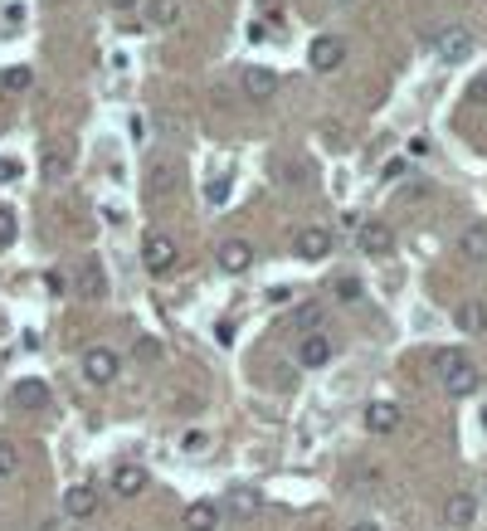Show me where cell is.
I'll use <instances>...</instances> for the list:
<instances>
[{
    "instance_id": "cell-1",
    "label": "cell",
    "mask_w": 487,
    "mask_h": 531,
    "mask_svg": "<svg viewBox=\"0 0 487 531\" xmlns=\"http://www.w3.org/2000/svg\"><path fill=\"white\" fill-rule=\"evenodd\" d=\"M141 263H147V273H171L176 269V239L161 234V229H151L147 239H141Z\"/></svg>"
},
{
    "instance_id": "cell-2",
    "label": "cell",
    "mask_w": 487,
    "mask_h": 531,
    "mask_svg": "<svg viewBox=\"0 0 487 531\" xmlns=\"http://www.w3.org/2000/svg\"><path fill=\"white\" fill-rule=\"evenodd\" d=\"M307 64H312L317 74L341 69V64H347V40H341V34H317V40L307 44Z\"/></svg>"
},
{
    "instance_id": "cell-3",
    "label": "cell",
    "mask_w": 487,
    "mask_h": 531,
    "mask_svg": "<svg viewBox=\"0 0 487 531\" xmlns=\"http://www.w3.org/2000/svg\"><path fill=\"white\" fill-rule=\"evenodd\" d=\"M117 371H122V361H117V352H108V346H88V352H83V380L88 385H113Z\"/></svg>"
},
{
    "instance_id": "cell-4",
    "label": "cell",
    "mask_w": 487,
    "mask_h": 531,
    "mask_svg": "<svg viewBox=\"0 0 487 531\" xmlns=\"http://www.w3.org/2000/svg\"><path fill=\"white\" fill-rule=\"evenodd\" d=\"M356 244H361V253H371V259H385L395 249V229L385 220H361L356 224Z\"/></svg>"
},
{
    "instance_id": "cell-5",
    "label": "cell",
    "mask_w": 487,
    "mask_h": 531,
    "mask_svg": "<svg viewBox=\"0 0 487 531\" xmlns=\"http://www.w3.org/2000/svg\"><path fill=\"white\" fill-rule=\"evenodd\" d=\"M331 229L327 224H307V229H298V239H293V249H298V259H307V263H322L327 253H331Z\"/></svg>"
},
{
    "instance_id": "cell-6",
    "label": "cell",
    "mask_w": 487,
    "mask_h": 531,
    "mask_svg": "<svg viewBox=\"0 0 487 531\" xmlns=\"http://www.w3.org/2000/svg\"><path fill=\"white\" fill-rule=\"evenodd\" d=\"M434 54L444 59V64H463V59L473 54V34L463 30V25H448V30H438V34H434Z\"/></svg>"
},
{
    "instance_id": "cell-7",
    "label": "cell",
    "mask_w": 487,
    "mask_h": 531,
    "mask_svg": "<svg viewBox=\"0 0 487 531\" xmlns=\"http://www.w3.org/2000/svg\"><path fill=\"white\" fill-rule=\"evenodd\" d=\"M239 88H244L248 103H268L273 93H278V74H273V69L248 64V69H239Z\"/></svg>"
},
{
    "instance_id": "cell-8",
    "label": "cell",
    "mask_w": 487,
    "mask_h": 531,
    "mask_svg": "<svg viewBox=\"0 0 487 531\" xmlns=\"http://www.w3.org/2000/svg\"><path fill=\"white\" fill-rule=\"evenodd\" d=\"M98 507H103V498H98V488H93V482H74V488L64 492V512L74 517V522H88Z\"/></svg>"
},
{
    "instance_id": "cell-9",
    "label": "cell",
    "mask_w": 487,
    "mask_h": 531,
    "mask_svg": "<svg viewBox=\"0 0 487 531\" xmlns=\"http://www.w3.org/2000/svg\"><path fill=\"white\" fill-rule=\"evenodd\" d=\"M113 492L117 498H137V492H147V468L141 463H117L113 468Z\"/></svg>"
},
{
    "instance_id": "cell-10",
    "label": "cell",
    "mask_w": 487,
    "mask_h": 531,
    "mask_svg": "<svg viewBox=\"0 0 487 531\" xmlns=\"http://www.w3.org/2000/svg\"><path fill=\"white\" fill-rule=\"evenodd\" d=\"M248 263H254V244H248V239H224L220 244V269L224 273H244Z\"/></svg>"
},
{
    "instance_id": "cell-11",
    "label": "cell",
    "mask_w": 487,
    "mask_h": 531,
    "mask_svg": "<svg viewBox=\"0 0 487 531\" xmlns=\"http://www.w3.org/2000/svg\"><path fill=\"white\" fill-rule=\"evenodd\" d=\"M478 366H473V361H463V366H454V371H444V390L454 395V400H463V395H473L478 390Z\"/></svg>"
},
{
    "instance_id": "cell-12",
    "label": "cell",
    "mask_w": 487,
    "mask_h": 531,
    "mask_svg": "<svg viewBox=\"0 0 487 531\" xmlns=\"http://www.w3.org/2000/svg\"><path fill=\"white\" fill-rule=\"evenodd\" d=\"M365 429L371 434H395L400 429V405H390V400L365 405Z\"/></svg>"
},
{
    "instance_id": "cell-13",
    "label": "cell",
    "mask_w": 487,
    "mask_h": 531,
    "mask_svg": "<svg viewBox=\"0 0 487 531\" xmlns=\"http://www.w3.org/2000/svg\"><path fill=\"white\" fill-rule=\"evenodd\" d=\"M473 517H478V498H473V492H454V498L444 502L448 526H473Z\"/></svg>"
},
{
    "instance_id": "cell-14",
    "label": "cell",
    "mask_w": 487,
    "mask_h": 531,
    "mask_svg": "<svg viewBox=\"0 0 487 531\" xmlns=\"http://www.w3.org/2000/svg\"><path fill=\"white\" fill-rule=\"evenodd\" d=\"M298 361H302L307 371L327 366V361H331V342H327L322 332H307V336H302V346H298Z\"/></svg>"
},
{
    "instance_id": "cell-15",
    "label": "cell",
    "mask_w": 487,
    "mask_h": 531,
    "mask_svg": "<svg viewBox=\"0 0 487 531\" xmlns=\"http://www.w3.org/2000/svg\"><path fill=\"white\" fill-rule=\"evenodd\" d=\"M181 526L185 531H215L220 526V507L215 502H190L185 517H181Z\"/></svg>"
},
{
    "instance_id": "cell-16",
    "label": "cell",
    "mask_w": 487,
    "mask_h": 531,
    "mask_svg": "<svg viewBox=\"0 0 487 531\" xmlns=\"http://www.w3.org/2000/svg\"><path fill=\"white\" fill-rule=\"evenodd\" d=\"M78 288H83V298H93V303H98V298H108V279H103V263H98V259L83 263Z\"/></svg>"
},
{
    "instance_id": "cell-17",
    "label": "cell",
    "mask_w": 487,
    "mask_h": 531,
    "mask_svg": "<svg viewBox=\"0 0 487 531\" xmlns=\"http://www.w3.org/2000/svg\"><path fill=\"white\" fill-rule=\"evenodd\" d=\"M458 249H463V259H473V263H487V224H468V229H463Z\"/></svg>"
},
{
    "instance_id": "cell-18",
    "label": "cell",
    "mask_w": 487,
    "mask_h": 531,
    "mask_svg": "<svg viewBox=\"0 0 487 531\" xmlns=\"http://www.w3.org/2000/svg\"><path fill=\"white\" fill-rule=\"evenodd\" d=\"M224 507H230L234 517H244V522H248V517H258V507H264V498H258L254 488H230V498H224Z\"/></svg>"
},
{
    "instance_id": "cell-19",
    "label": "cell",
    "mask_w": 487,
    "mask_h": 531,
    "mask_svg": "<svg viewBox=\"0 0 487 531\" xmlns=\"http://www.w3.org/2000/svg\"><path fill=\"white\" fill-rule=\"evenodd\" d=\"M147 25L151 30H166V25H176V15H181V0H147Z\"/></svg>"
},
{
    "instance_id": "cell-20",
    "label": "cell",
    "mask_w": 487,
    "mask_h": 531,
    "mask_svg": "<svg viewBox=\"0 0 487 531\" xmlns=\"http://www.w3.org/2000/svg\"><path fill=\"white\" fill-rule=\"evenodd\" d=\"M10 400H15V405H25V409H34V405H50V385H44V380H20L15 390H10Z\"/></svg>"
},
{
    "instance_id": "cell-21",
    "label": "cell",
    "mask_w": 487,
    "mask_h": 531,
    "mask_svg": "<svg viewBox=\"0 0 487 531\" xmlns=\"http://www.w3.org/2000/svg\"><path fill=\"white\" fill-rule=\"evenodd\" d=\"M40 171H44V180H64L68 176V151L64 147H44L40 151Z\"/></svg>"
},
{
    "instance_id": "cell-22",
    "label": "cell",
    "mask_w": 487,
    "mask_h": 531,
    "mask_svg": "<svg viewBox=\"0 0 487 531\" xmlns=\"http://www.w3.org/2000/svg\"><path fill=\"white\" fill-rule=\"evenodd\" d=\"M454 317H458V332H473V336L487 332V303H463Z\"/></svg>"
},
{
    "instance_id": "cell-23",
    "label": "cell",
    "mask_w": 487,
    "mask_h": 531,
    "mask_svg": "<svg viewBox=\"0 0 487 531\" xmlns=\"http://www.w3.org/2000/svg\"><path fill=\"white\" fill-rule=\"evenodd\" d=\"M30 83H34V74H30L25 64H15V69H5V74H0V93H25Z\"/></svg>"
},
{
    "instance_id": "cell-24",
    "label": "cell",
    "mask_w": 487,
    "mask_h": 531,
    "mask_svg": "<svg viewBox=\"0 0 487 531\" xmlns=\"http://www.w3.org/2000/svg\"><path fill=\"white\" fill-rule=\"evenodd\" d=\"M468 361V352H458V346H444V352H434V371L444 376V371H454V366H463Z\"/></svg>"
},
{
    "instance_id": "cell-25",
    "label": "cell",
    "mask_w": 487,
    "mask_h": 531,
    "mask_svg": "<svg viewBox=\"0 0 487 531\" xmlns=\"http://www.w3.org/2000/svg\"><path fill=\"white\" fill-rule=\"evenodd\" d=\"M15 234H20L15 210H0V249H10V244H15Z\"/></svg>"
},
{
    "instance_id": "cell-26",
    "label": "cell",
    "mask_w": 487,
    "mask_h": 531,
    "mask_svg": "<svg viewBox=\"0 0 487 531\" xmlns=\"http://www.w3.org/2000/svg\"><path fill=\"white\" fill-rule=\"evenodd\" d=\"M205 200H210V205H224V200H230V176H210Z\"/></svg>"
},
{
    "instance_id": "cell-27",
    "label": "cell",
    "mask_w": 487,
    "mask_h": 531,
    "mask_svg": "<svg viewBox=\"0 0 487 531\" xmlns=\"http://www.w3.org/2000/svg\"><path fill=\"white\" fill-rule=\"evenodd\" d=\"M15 463H20L15 444H10V439H0V478H10V473H15Z\"/></svg>"
},
{
    "instance_id": "cell-28",
    "label": "cell",
    "mask_w": 487,
    "mask_h": 531,
    "mask_svg": "<svg viewBox=\"0 0 487 531\" xmlns=\"http://www.w3.org/2000/svg\"><path fill=\"white\" fill-rule=\"evenodd\" d=\"M337 298H341V303H361V283H356V279H337Z\"/></svg>"
},
{
    "instance_id": "cell-29",
    "label": "cell",
    "mask_w": 487,
    "mask_h": 531,
    "mask_svg": "<svg viewBox=\"0 0 487 531\" xmlns=\"http://www.w3.org/2000/svg\"><path fill=\"white\" fill-rule=\"evenodd\" d=\"M151 176H157V180H151V196H161V190H171V186H176V180H171V176H176L171 166H157Z\"/></svg>"
},
{
    "instance_id": "cell-30",
    "label": "cell",
    "mask_w": 487,
    "mask_h": 531,
    "mask_svg": "<svg viewBox=\"0 0 487 531\" xmlns=\"http://www.w3.org/2000/svg\"><path fill=\"white\" fill-rule=\"evenodd\" d=\"M20 171H25V161H20V156H5V161H0V180H15Z\"/></svg>"
},
{
    "instance_id": "cell-31",
    "label": "cell",
    "mask_w": 487,
    "mask_h": 531,
    "mask_svg": "<svg viewBox=\"0 0 487 531\" xmlns=\"http://www.w3.org/2000/svg\"><path fill=\"white\" fill-rule=\"evenodd\" d=\"M181 449H185V453H205V449H210V439H205V434H185Z\"/></svg>"
},
{
    "instance_id": "cell-32",
    "label": "cell",
    "mask_w": 487,
    "mask_h": 531,
    "mask_svg": "<svg viewBox=\"0 0 487 531\" xmlns=\"http://www.w3.org/2000/svg\"><path fill=\"white\" fill-rule=\"evenodd\" d=\"M322 137H327V147H347V137H341V123H322Z\"/></svg>"
},
{
    "instance_id": "cell-33",
    "label": "cell",
    "mask_w": 487,
    "mask_h": 531,
    "mask_svg": "<svg viewBox=\"0 0 487 531\" xmlns=\"http://www.w3.org/2000/svg\"><path fill=\"white\" fill-rule=\"evenodd\" d=\"M137 356H141V361H157V356H161V346H157V342H147V336H141V342H137Z\"/></svg>"
},
{
    "instance_id": "cell-34",
    "label": "cell",
    "mask_w": 487,
    "mask_h": 531,
    "mask_svg": "<svg viewBox=\"0 0 487 531\" xmlns=\"http://www.w3.org/2000/svg\"><path fill=\"white\" fill-rule=\"evenodd\" d=\"M298 322H302V327H312V322H322V307H302V312H298Z\"/></svg>"
},
{
    "instance_id": "cell-35",
    "label": "cell",
    "mask_w": 487,
    "mask_h": 531,
    "mask_svg": "<svg viewBox=\"0 0 487 531\" xmlns=\"http://www.w3.org/2000/svg\"><path fill=\"white\" fill-rule=\"evenodd\" d=\"M215 336H220L224 346H230V342H234V322H220V327H215Z\"/></svg>"
},
{
    "instance_id": "cell-36",
    "label": "cell",
    "mask_w": 487,
    "mask_h": 531,
    "mask_svg": "<svg viewBox=\"0 0 487 531\" xmlns=\"http://www.w3.org/2000/svg\"><path fill=\"white\" fill-rule=\"evenodd\" d=\"M473 98H478V103H487V74H482L478 83H473Z\"/></svg>"
},
{
    "instance_id": "cell-37",
    "label": "cell",
    "mask_w": 487,
    "mask_h": 531,
    "mask_svg": "<svg viewBox=\"0 0 487 531\" xmlns=\"http://www.w3.org/2000/svg\"><path fill=\"white\" fill-rule=\"evenodd\" d=\"M108 5H113V10H132L137 0H108Z\"/></svg>"
},
{
    "instance_id": "cell-38",
    "label": "cell",
    "mask_w": 487,
    "mask_h": 531,
    "mask_svg": "<svg viewBox=\"0 0 487 531\" xmlns=\"http://www.w3.org/2000/svg\"><path fill=\"white\" fill-rule=\"evenodd\" d=\"M351 531H380V526H375V522H356Z\"/></svg>"
},
{
    "instance_id": "cell-39",
    "label": "cell",
    "mask_w": 487,
    "mask_h": 531,
    "mask_svg": "<svg viewBox=\"0 0 487 531\" xmlns=\"http://www.w3.org/2000/svg\"><path fill=\"white\" fill-rule=\"evenodd\" d=\"M482 425H487V415H482Z\"/></svg>"
}]
</instances>
